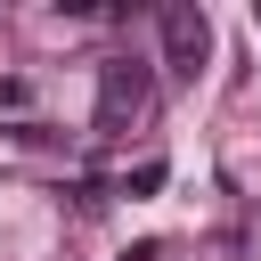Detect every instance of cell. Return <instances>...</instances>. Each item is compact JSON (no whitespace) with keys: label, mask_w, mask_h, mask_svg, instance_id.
<instances>
[{"label":"cell","mask_w":261,"mask_h":261,"mask_svg":"<svg viewBox=\"0 0 261 261\" xmlns=\"http://www.w3.org/2000/svg\"><path fill=\"white\" fill-rule=\"evenodd\" d=\"M147 106H155L147 57H106V65H98V139H122Z\"/></svg>","instance_id":"obj_1"},{"label":"cell","mask_w":261,"mask_h":261,"mask_svg":"<svg viewBox=\"0 0 261 261\" xmlns=\"http://www.w3.org/2000/svg\"><path fill=\"white\" fill-rule=\"evenodd\" d=\"M155 41H163V65H171L179 82H196L204 57H212V24H204V8H188V0L155 16Z\"/></svg>","instance_id":"obj_2"},{"label":"cell","mask_w":261,"mask_h":261,"mask_svg":"<svg viewBox=\"0 0 261 261\" xmlns=\"http://www.w3.org/2000/svg\"><path fill=\"white\" fill-rule=\"evenodd\" d=\"M155 188H163V155H147V163L122 179V196H155Z\"/></svg>","instance_id":"obj_3"},{"label":"cell","mask_w":261,"mask_h":261,"mask_svg":"<svg viewBox=\"0 0 261 261\" xmlns=\"http://www.w3.org/2000/svg\"><path fill=\"white\" fill-rule=\"evenodd\" d=\"M122 261H163V245H130V253H122Z\"/></svg>","instance_id":"obj_4"}]
</instances>
